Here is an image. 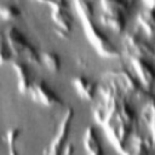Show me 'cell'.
Wrapping results in <instances>:
<instances>
[{
    "instance_id": "cell-1",
    "label": "cell",
    "mask_w": 155,
    "mask_h": 155,
    "mask_svg": "<svg viewBox=\"0 0 155 155\" xmlns=\"http://www.w3.org/2000/svg\"><path fill=\"white\" fill-rule=\"evenodd\" d=\"M79 6H80L79 12H80V16H81V21H82L86 35L90 36V40L94 45L96 50H98L104 56H117L119 53H117L116 48L108 40V38H105L102 31L96 30V27L91 21V12L86 10V4L85 2H79Z\"/></svg>"
},
{
    "instance_id": "cell-2",
    "label": "cell",
    "mask_w": 155,
    "mask_h": 155,
    "mask_svg": "<svg viewBox=\"0 0 155 155\" xmlns=\"http://www.w3.org/2000/svg\"><path fill=\"white\" fill-rule=\"evenodd\" d=\"M5 38L11 51L17 56H23L31 63H40V57L34 50V47L25 40V38L16 30V28H7L5 31Z\"/></svg>"
},
{
    "instance_id": "cell-3",
    "label": "cell",
    "mask_w": 155,
    "mask_h": 155,
    "mask_svg": "<svg viewBox=\"0 0 155 155\" xmlns=\"http://www.w3.org/2000/svg\"><path fill=\"white\" fill-rule=\"evenodd\" d=\"M29 92L35 101H38L45 105H61V104H63L62 99L44 81H35L31 85V87L29 88Z\"/></svg>"
},
{
    "instance_id": "cell-4",
    "label": "cell",
    "mask_w": 155,
    "mask_h": 155,
    "mask_svg": "<svg viewBox=\"0 0 155 155\" xmlns=\"http://www.w3.org/2000/svg\"><path fill=\"white\" fill-rule=\"evenodd\" d=\"M102 5L105 6V8H103L104 15L102 16L103 19H105V23L114 28L115 30H121L124 27V16L121 15V10H122V4L121 2H103Z\"/></svg>"
},
{
    "instance_id": "cell-5",
    "label": "cell",
    "mask_w": 155,
    "mask_h": 155,
    "mask_svg": "<svg viewBox=\"0 0 155 155\" xmlns=\"http://www.w3.org/2000/svg\"><path fill=\"white\" fill-rule=\"evenodd\" d=\"M50 5L52 6L51 16L53 18V22L57 24L62 34H67L71 28V21H70L71 17L64 8L67 4L65 2H50Z\"/></svg>"
},
{
    "instance_id": "cell-6",
    "label": "cell",
    "mask_w": 155,
    "mask_h": 155,
    "mask_svg": "<svg viewBox=\"0 0 155 155\" xmlns=\"http://www.w3.org/2000/svg\"><path fill=\"white\" fill-rule=\"evenodd\" d=\"M73 119V110L71 109H68L62 122H61V126L57 131V134L56 137L52 139L51 144H50V149H48V155H58L61 153V148H62V144L65 139V134L69 130V125H70V121Z\"/></svg>"
},
{
    "instance_id": "cell-7",
    "label": "cell",
    "mask_w": 155,
    "mask_h": 155,
    "mask_svg": "<svg viewBox=\"0 0 155 155\" xmlns=\"http://www.w3.org/2000/svg\"><path fill=\"white\" fill-rule=\"evenodd\" d=\"M125 41L131 47L130 50L133 52V54L134 56L137 54L138 58L148 57L151 54V46L149 44H147L145 41H143L142 39L130 34V35H127V38H125Z\"/></svg>"
},
{
    "instance_id": "cell-8",
    "label": "cell",
    "mask_w": 155,
    "mask_h": 155,
    "mask_svg": "<svg viewBox=\"0 0 155 155\" xmlns=\"http://www.w3.org/2000/svg\"><path fill=\"white\" fill-rule=\"evenodd\" d=\"M17 76H18V88L24 92V91H29V88L31 87V82H30V73L28 71V68L25 64H23L19 61H12L11 62Z\"/></svg>"
},
{
    "instance_id": "cell-9",
    "label": "cell",
    "mask_w": 155,
    "mask_h": 155,
    "mask_svg": "<svg viewBox=\"0 0 155 155\" xmlns=\"http://www.w3.org/2000/svg\"><path fill=\"white\" fill-rule=\"evenodd\" d=\"M132 63L134 65V69L137 70V74L144 81V84L150 85L155 79V73L151 69V67L147 62L142 61V58H138V57H132Z\"/></svg>"
},
{
    "instance_id": "cell-10",
    "label": "cell",
    "mask_w": 155,
    "mask_h": 155,
    "mask_svg": "<svg viewBox=\"0 0 155 155\" xmlns=\"http://www.w3.org/2000/svg\"><path fill=\"white\" fill-rule=\"evenodd\" d=\"M73 84L76 88V91L84 97V98H88L91 99L94 94L96 91V85L90 81L88 79L84 78V76H76L73 79Z\"/></svg>"
},
{
    "instance_id": "cell-11",
    "label": "cell",
    "mask_w": 155,
    "mask_h": 155,
    "mask_svg": "<svg viewBox=\"0 0 155 155\" xmlns=\"http://www.w3.org/2000/svg\"><path fill=\"white\" fill-rule=\"evenodd\" d=\"M85 143H86V148H87V150H88V153L91 155H102V149L99 147L98 139L93 134V130L92 128H90L88 131H86Z\"/></svg>"
},
{
    "instance_id": "cell-12",
    "label": "cell",
    "mask_w": 155,
    "mask_h": 155,
    "mask_svg": "<svg viewBox=\"0 0 155 155\" xmlns=\"http://www.w3.org/2000/svg\"><path fill=\"white\" fill-rule=\"evenodd\" d=\"M21 134L19 128H12L7 131L6 139H7V147H8V154L10 155H19L18 149H17V140L18 136Z\"/></svg>"
},
{
    "instance_id": "cell-13",
    "label": "cell",
    "mask_w": 155,
    "mask_h": 155,
    "mask_svg": "<svg viewBox=\"0 0 155 155\" xmlns=\"http://www.w3.org/2000/svg\"><path fill=\"white\" fill-rule=\"evenodd\" d=\"M40 61L51 70L57 71L59 70V57L57 54H54L53 52H42L40 56Z\"/></svg>"
},
{
    "instance_id": "cell-14",
    "label": "cell",
    "mask_w": 155,
    "mask_h": 155,
    "mask_svg": "<svg viewBox=\"0 0 155 155\" xmlns=\"http://www.w3.org/2000/svg\"><path fill=\"white\" fill-rule=\"evenodd\" d=\"M140 22L143 23L144 28L147 29V31L150 34L151 31L155 30V13L153 11H147L143 12L140 15Z\"/></svg>"
},
{
    "instance_id": "cell-15",
    "label": "cell",
    "mask_w": 155,
    "mask_h": 155,
    "mask_svg": "<svg viewBox=\"0 0 155 155\" xmlns=\"http://www.w3.org/2000/svg\"><path fill=\"white\" fill-rule=\"evenodd\" d=\"M0 12H1V16H2L4 18H10V19L18 17L19 13H21L19 10H18L17 7L12 6V5H1Z\"/></svg>"
}]
</instances>
